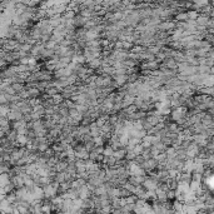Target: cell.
<instances>
[{
  "label": "cell",
  "mask_w": 214,
  "mask_h": 214,
  "mask_svg": "<svg viewBox=\"0 0 214 214\" xmlns=\"http://www.w3.org/2000/svg\"><path fill=\"white\" fill-rule=\"evenodd\" d=\"M100 64H102V60L100 59H95V60L90 62V67L92 68H98V67H100Z\"/></svg>",
  "instance_id": "cell-4"
},
{
  "label": "cell",
  "mask_w": 214,
  "mask_h": 214,
  "mask_svg": "<svg viewBox=\"0 0 214 214\" xmlns=\"http://www.w3.org/2000/svg\"><path fill=\"white\" fill-rule=\"evenodd\" d=\"M114 148L113 147H108V148H105L104 149V152H103V155L104 157H107V158H109V157H114Z\"/></svg>",
  "instance_id": "cell-3"
},
{
  "label": "cell",
  "mask_w": 214,
  "mask_h": 214,
  "mask_svg": "<svg viewBox=\"0 0 214 214\" xmlns=\"http://www.w3.org/2000/svg\"><path fill=\"white\" fill-rule=\"evenodd\" d=\"M125 82H126V75H125V74H118V75L115 77V83H116V85H124Z\"/></svg>",
  "instance_id": "cell-2"
},
{
  "label": "cell",
  "mask_w": 214,
  "mask_h": 214,
  "mask_svg": "<svg viewBox=\"0 0 214 214\" xmlns=\"http://www.w3.org/2000/svg\"><path fill=\"white\" fill-rule=\"evenodd\" d=\"M144 169H147V170H152V169H154L155 167H157V160L155 159H148V160H145L144 163H143V165H142Z\"/></svg>",
  "instance_id": "cell-1"
},
{
  "label": "cell",
  "mask_w": 214,
  "mask_h": 214,
  "mask_svg": "<svg viewBox=\"0 0 214 214\" xmlns=\"http://www.w3.org/2000/svg\"><path fill=\"white\" fill-rule=\"evenodd\" d=\"M208 58H211V59H212V60L214 62V50H213V49L211 50V53H209V56H208Z\"/></svg>",
  "instance_id": "cell-5"
}]
</instances>
